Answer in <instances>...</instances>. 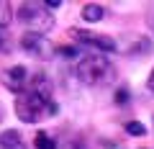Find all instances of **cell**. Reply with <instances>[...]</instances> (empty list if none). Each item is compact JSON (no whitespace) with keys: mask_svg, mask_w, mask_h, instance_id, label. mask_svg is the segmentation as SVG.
Masks as SVG:
<instances>
[{"mask_svg":"<svg viewBox=\"0 0 154 149\" xmlns=\"http://www.w3.org/2000/svg\"><path fill=\"white\" fill-rule=\"evenodd\" d=\"M0 82L5 85V88L11 90V93L21 95V93H26L28 70H26V67H21V64H16V67H8V70H3V72H0Z\"/></svg>","mask_w":154,"mask_h":149,"instance_id":"277c9868","label":"cell"},{"mask_svg":"<svg viewBox=\"0 0 154 149\" xmlns=\"http://www.w3.org/2000/svg\"><path fill=\"white\" fill-rule=\"evenodd\" d=\"M21 46L26 54L36 57V59H46V57L51 54V44L44 39V36H38V33H23L21 36Z\"/></svg>","mask_w":154,"mask_h":149,"instance_id":"8992f818","label":"cell"},{"mask_svg":"<svg viewBox=\"0 0 154 149\" xmlns=\"http://www.w3.org/2000/svg\"><path fill=\"white\" fill-rule=\"evenodd\" d=\"M152 31H154V23H152Z\"/></svg>","mask_w":154,"mask_h":149,"instance_id":"e0dca14e","label":"cell"},{"mask_svg":"<svg viewBox=\"0 0 154 149\" xmlns=\"http://www.w3.org/2000/svg\"><path fill=\"white\" fill-rule=\"evenodd\" d=\"M62 149H88V147H85V141H82V139H69V141H67Z\"/></svg>","mask_w":154,"mask_h":149,"instance_id":"7c38bea8","label":"cell"},{"mask_svg":"<svg viewBox=\"0 0 154 149\" xmlns=\"http://www.w3.org/2000/svg\"><path fill=\"white\" fill-rule=\"evenodd\" d=\"M18 21L28 28V33H38L44 36L54 28V16L49 13V8L44 3H26L18 8Z\"/></svg>","mask_w":154,"mask_h":149,"instance_id":"3957f363","label":"cell"},{"mask_svg":"<svg viewBox=\"0 0 154 149\" xmlns=\"http://www.w3.org/2000/svg\"><path fill=\"white\" fill-rule=\"evenodd\" d=\"M3 46H5V41H3V36H0V49H3Z\"/></svg>","mask_w":154,"mask_h":149,"instance_id":"2e32d148","label":"cell"},{"mask_svg":"<svg viewBox=\"0 0 154 149\" xmlns=\"http://www.w3.org/2000/svg\"><path fill=\"white\" fill-rule=\"evenodd\" d=\"M57 113H59V105L54 100H44L41 95L33 93L31 88L16 98V116L23 123H36L46 116H57Z\"/></svg>","mask_w":154,"mask_h":149,"instance_id":"6da1fadb","label":"cell"},{"mask_svg":"<svg viewBox=\"0 0 154 149\" xmlns=\"http://www.w3.org/2000/svg\"><path fill=\"white\" fill-rule=\"evenodd\" d=\"M8 23H11V5L0 0V28H5Z\"/></svg>","mask_w":154,"mask_h":149,"instance_id":"8fae6325","label":"cell"},{"mask_svg":"<svg viewBox=\"0 0 154 149\" xmlns=\"http://www.w3.org/2000/svg\"><path fill=\"white\" fill-rule=\"evenodd\" d=\"M72 39H77L80 44H90L100 51H116V41L110 36H103V33H95V31H82V28H75L72 31Z\"/></svg>","mask_w":154,"mask_h":149,"instance_id":"5b68a950","label":"cell"},{"mask_svg":"<svg viewBox=\"0 0 154 149\" xmlns=\"http://www.w3.org/2000/svg\"><path fill=\"white\" fill-rule=\"evenodd\" d=\"M82 18H85V21H90V23L100 21V18H103V8L95 5V3H90V5H85V8H82Z\"/></svg>","mask_w":154,"mask_h":149,"instance_id":"9c48e42d","label":"cell"},{"mask_svg":"<svg viewBox=\"0 0 154 149\" xmlns=\"http://www.w3.org/2000/svg\"><path fill=\"white\" fill-rule=\"evenodd\" d=\"M33 147H36V149H57V141L46 131H38L36 139H33Z\"/></svg>","mask_w":154,"mask_h":149,"instance_id":"ba28073f","label":"cell"},{"mask_svg":"<svg viewBox=\"0 0 154 149\" xmlns=\"http://www.w3.org/2000/svg\"><path fill=\"white\" fill-rule=\"evenodd\" d=\"M116 100H118V103H126V100H128V93H126V90H118V93H116Z\"/></svg>","mask_w":154,"mask_h":149,"instance_id":"5bb4252c","label":"cell"},{"mask_svg":"<svg viewBox=\"0 0 154 149\" xmlns=\"http://www.w3.org/2000/svg\"><path fill=\"white\" fill-rule=\"evenodd\" d=\"M116 77L113 64L105 59L103 54H88L80 59L77 64V80L88 88H95V85H110Z\"/></svg>","mask_w":154,"mask_h":149,"instance_id":"7a4b0ae2","label":"cell"},{"mask_svg":"<svg viewBox=\"0 0 154 149\" xmlns=\"http://www.w3.org/2000/svg\"><path fill=\"white\" fill-rule=\"evenodd\" d=\"M126 134H131V136H144L146 129H144L141 121H128V123H126Z\"/></svg>","mask_w":154,"mask_h":149,"instance_id":"30bf717a","label":"cell"},{"mask_svg":"<svg viewBox=\"0 0 154 149\" xmlns=\"http://www.w3.org/2000/svg\"><path fill=\"white\" fill-rule=\"evenodd\" d=\"M0 149H28V147L16 129H8V131L0 134Z\"/></svg>","mask_w":154,"mask_h":149,"instance_id":"52a82bcc","label":"cell"},{"mask_svg":"<svg viewBox=\"0 0 154 149\" xmlns=\"http://www.w3.org/2000/svg\"><path fill=\"white\" fill-rule=\"evenodd\" d=\"M146 88H149V93H154V70H152V75H149V82H146Z\"/></svg>","mask_w":154,"mask_h":149,"instance_id":"9a60e30c","label":"cell"},{"mask_svg":"<svg viewBox=\"0 0 154 149\" xmlns=\"http://www.w3.org/2000/svg\"><path fill=\"white\" fill-rule=\"evenodd\" d=\"M44 5L49 8V11H54V8H59V5H64V3H62V0H46Z\"/></svg>","mask_w":154,"mask_h":149,"instance_id":"4fadbf2b","label":"cell"}]
</instances>
